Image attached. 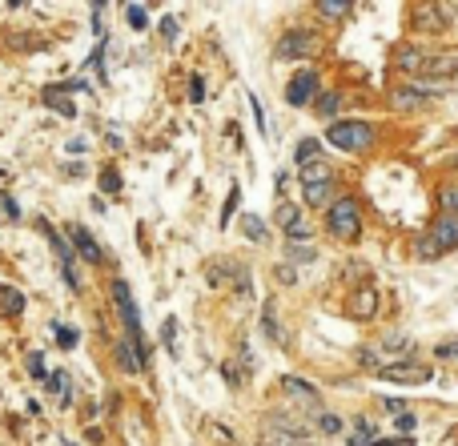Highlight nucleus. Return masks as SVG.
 Listing matches in <instances>:
<instances>
[{
    "instance_id": "c03bdc74",
    "label": "nucleus",
    "mask_w": 458,
    "mask_h": 446,
    "mask_svg": "<svg viewBox=\"0 0 458 446\" xmlns=\"http://www.w3.org/2000/svg\"><path fill=\"white\" fill-rule=\"evenodd\" d=\"M12 4H24V0H12Z\"/></svg>"
},
{
    "instance_id": "cd10ccee",
    "label": "nucleus",
    "mask_w": 458,
    "mask_h": 446,
    "mask_svg": "<svg viewBox=\"0 0 458 446\" xmlns=\"http://www.w3.org/2000/svg\"><path fill=\"white\" fill-rule=\"evenodd\" d=\"M374 443V423L370 418H358V434L350 438V446H370Z\"/></svg>"
},
{
    "instance_id": "a211bd4d",
    "label": "nucleus",
    "mask_w": 458,
    "mask_h": 446,
    "mask_svg": "<svg viewBox=\"0 0 458 446\" xmlns=\"http://www.w3.org/2000/svg\"><path fill=\"white\" fill-rule=\"evenodd\" d=\"M21 310H24V294H21V290H12V285H0V314L17 318Z\"/></svg>"
},
{
    "instance_id": "ea45409f",
    "label": "nucleus",
    "mask_w": 458,
    "mask_h": 446,
    "mask_svg": "<svg viewBox=\"0 0 458 446\" xmlns=\"http://www.w3.org/2000/svg\"><path fill=\"white\" fill-rule=\"evenodd\" d=\"M277 282H286V285H294V282H298L294 265H277Z\"/></svg>"
},
{
    "instance_id": "58836bf2",
    "label": "nucleus",
    "mask_w": 458,
    "mask_h": 446,
    "mask_svg": "<svg viewBox=\"0 0 458 446\" xmlns=\"http://www.w3.org/2000/svg\"><path fill=\"white\" fill-rule=\"evenodd\" d=\"M394 423H398V434H402V430L410 434V430H414V414H410V410H402V414H398Z\"/></svg>"
},
{
    "instance_id": "4be33fe9",
    "label": "nucleus",
    "mask_w": 458,
    "mask_h": 446,
    "mask_svg": "<svg viewBox=\"0 0 458 446\" xmlns=\"http://www.w3.org/2000/svg\"><path fill=\"white\" fill-rule=\"evenodd\" d=\"M310 181H334L330 165H326V161H310V165H301V185H310Z\"/></svg>"
},
{
    "instance_id": "39448f33",
    "label": "nucleus",
    "mask_w": 458,
    "mask_h": 446,
    "mask_svg": "<svg viewBox=\"0 0 458 446\" xmlns=\"http://www.w3.org/2000/svg\"><path fill=\"white\" fill-rule=\"evenodd\" d=\"M446 89V81H422V85H398L394 89V105L398 109H422V105H430V97H438Z\"/></svg>"
},
{
    "instance_id": "9d476101",
    "label": "nucleus",
    "mask_w": 458,
    "mask_h": 446,
    "mask_svg": "<svg viewBox=\"0 0 458 446\" xmlns=\"http://www.w3.org/2000/svg\"><path fill=\"white\" fill-rule=\"evenodd\" d=\"M426 237L438 245V254H450V250H458V217H455V213H442L435 225L426 230Z\"/></svg>"
},
{
    "instance_id": "c85d7f7f",
    "label": "nucleus",
    "mask_w": 458,
    "mask_h": 446,
    "mask_svg": "<svg viewBox=\"0 0 458 446\" xmlns=\"http://www.w3.org/2000/svg\"><path fill=\"white\" fill-rule=\"evenodd\" d=\"M161 342H165V350H177V318L161 322Z\"/></svg>"
},
{
    "instance_id": "dca6fc26",
    "label": "nucleus",
    "mask_w": 458,
    "mask_h": 446,
    "mask_svg": "<svg viewBox=\"0 0 458 446\" xmlns=\"http://www.w3.org/2000/svg\"><path fill=\"white\" fill-rule=\"evenodd\" d=\"M301 193H306V205H330L338 185L334 181H310V185H301Z\"/></svg>"
},
{
    "instance_id": "6ab92c4d",
    "label": "nucleus",
    "mask_w": 458,
    "mask_h": 446,
    "mask_svg": "<svg viewBox=\"0 0 458 446\" xmlns=\"http://www.w3.org/2000/svg\"><path fill=\"white\" fill-rule=\"evenodd\" d=\"M286 258L298 261V265H310V261L318 258V250H314V241H290V245H286Z\"/></svg>"
},
{
    "instance_id": "0eeeda50",
    "label": "nucleus",
    "mask_w": 458,
    "mask_h": 446,
    "mask_svg": "<svg viewBox=\"0 0 458 446\" xmlns=\"http://www.w3.org/2000/svg\"><path fill=\"white\" fill-rule=\"evenodd\" d=\"M450 24V12L442 0H418L414 8V32H442Z\"/></svg>"
},
{
    "instance_id": "423d86ee",
    "label": "nucleus",
    "mask_w": 458,
    "mask_h": 446,
    "mask_svg": "<svg viewBox=\"0 0 458 446\" xmlns=\"http://www.w3.org/2000/svg\"><path fill=\"white\" fill-rule=\"evenodd\" d=\"M318 97V69L314 65H306V69H298L294 77H290V85H286V101L294 105V109H301L306 101H314Z\"/></svg>"
},
{
    "instance_id": "393cba45",
    "label": "nucleus",
    "mask_w": 458,
    "mask_h": 446,
    "mask_svg": "<svg viewBox=\"0 0 458 446\" xmlns=\"http://www.w3.org/2000/svg\"><path fill=\"white\" fill-rule=\"evenodd\" d=\"M318 113L321 117H338V113H342V97L338 93H318Z\"/></svg>"
},
{
    "instance_id": "bb28decb",
    "label": "nucleus",
    "mask_w": 458,
    "mask_h": 446,
    "mask_svg": "<svg viewBox=\"0 0 458 446\" xmlns=\"http://www.w3.org/2000/svg\"><path fill=\"white\" fill-rule=\"evenodd\" d=\"M48 390H52V394H61V402H69V374H65V370L48 374Z\"/></svg>"
},
{
    "instance_id": "f704fd0d",
    "label": "nucleus",
    "mask_w": 458,
    "mask_h": 446,
    "mask_svg": "<svg viewBox=\"0 0 458 446\" xmlns=\"http://www.w3.org/2000/svg\"><path fill=\"white\" fill-rule=\"evenodd\" d=\"M57 342H61L65 350H72V346H77V330H65V326H57Z\"/></svg>"
},
{
    "instance_id": "7c9ffc66",
    "label": "nucleus",
    "mask_w": 458,
    "mask_h": 446,
    "mask_svg": "<svg viewBox=\"0 0 458 446\" xmlns=\"http://www.w3.org/2000/svg\"><path fill=\"white\" fill-rule=\"evenodd\" d=\"M318 430L321 434H342V418L338 414H318Z\"/></svg>"
},
{
    "instance_id": "7ed1b4c3",
    "label": "nucleus",
    "mask_w": 458,
    "mask_h": 446,
    "mask_svg": "<svg viewBox=\"0 0 458 446\" xmlns=\"http://www.w3.org/2000/svg\"><path fill=\"white\" fill-rule=\"evenodd\" d=\"M330 234L338 237V241H358V234H362V213H358V201H354V197L330 201Z\"/></svg>"
},
{
    "instance_id": "f03ea898",
    "label": "nucleus",
    "mask_w": 458,
    "mask_h": 446,
    "mask_svg": "<svg viewBox=\"0 0 458 446\" xmlns=\"http://www.w3.org/2000/svg\"><path fill=\"white\" fill-rule=\"evenodd\" d=\"M326 141L334 145V149H346V153H362L370 149L374 141V129H370L366 121H330V129H326Z\"/></svg>"
},
{
    "instance_id": "aec40b11",
    "label": "nucleus",
    "mask_w": 458,
    "mask_h": 446,
    "mask_svg": "<svg viewBox=\"0 0 458 446\" xmlns=\"http://www.w3.org/2000/svg\"><path fill=\"white\" fill-rule=\"evenodd\" d=\"M261 334H266L270 342H281V326H277V310H274V302L261 305Z\"/></svg>"
},
{
    "instance_id": "b1692460",
    "label": "nucleus",
    "mask_w": 458,
    "mask_h": 446,
    "mask_svg": "<svg viewBox=\"0 0 458 446\" xmlns=\"http://www.w3.org/2000/svg\"><path fill=\"white\" fill-rule=\"evenodd\" d=\"M354 8V0H318V12L326 17V21H338V17H346Z\"/></svg>"
},
{
    "instance_id": "f3484780",
    "label": "nucleus",
    "mask_w": 458,
    "mask_h": 446,
    "mask_svg": "<svg viewBox=\"0 0 458 446\" xmlns=\"http://www.w3.org/2000/svg\"><path fill=\"white\" fill-rule=\"evenodd\" d=\"M270 423L281 430V434H290V438H306L310 434V423L306 418H290V414H270Z\"/></svg>"
},
{
    "instance_id": "473e14b6",
    "label": "nucleus",
    "mask_w": 458,
    "mask_h": 446,
    "mask_svg": "<svg viewBox=\"0 0 458 446\" xmlns=\"http://www.w3.org/2000/svg\"><path fill=\"white\" fill-rule=\"evenodd\" d=\"M206 430H209V438H217L221 446H237V443H233V434H229V430H226L221 423H209Z\"/></svg>"
},
{
    "instance_id": "2eb2a0df",
    "label": "nucleus",
    "mask_w": 458,
    "mask_h": 446,
    "mask_svg": "<svg viewBox=\"0 0 458 446\" xmlns=\"http://www.w3.org/2000/svg\"><path fill=\"white\" fill-rule=\"evenodd\" d=\"M394 65H398L402 72H414V77H418L422 65H426V52H422V48H414V45H402L398 52H394Z\"/></svg>"
},
{
    "instance_id": "f257e3e1",
    "label": "nucleus",
    "mask_w": 458,
    "mask_h": 446,
    "mask_svg": "<svg viewBox=\"0 0 458 446\" xmlns=\"http://www.w3.org/2000/svg\"><path fill=\"white\" fill-rule=\"evenodd\" d=\"M113 302H117V314H121V322L129 330V342L141 350V366H149V346H145V338H141V314H137V302H133V294H129V285L117 278L113 285Z\"/></svg>"
},
{
    "instance_id": "a19ab883",
    "label": "nucleus",
    "mask_w": 458,
    "mask_h": 446,
    "mask_svg": "<svg viewBox=\"0 0 458 446\" xmlns=\"http://www.w3.org/2000/svg\"><path fill=\"white\" fill-rule=\"evenodd\" d=\"M28 370L37 378H45V358H41V354H28Z\"/></svg>"
},
{
    "instance_id": "4c0bfd02",
    "label": "nucleus",
    "mask_w": 458,
    "mask_h": 446,
    "mask_svg": "<svg viewBox=\"0 0 458 446\" xmlns=\"http://www.w3.org/2000/svg\"><path fill=\"white\" fill-rule=\"evenodd\" d=\"M161 37H165V41H177V21H173V17L161 21Z\"/></svg>"
},
{
    "instance_id": "20e7f679",
    "label": "nucleus",
    "mask_w": 458,
    "mask_h": 446,
    "mask_svg": "<svg viewBox=\"0 0 458 446\" xmlns=\"http://www.w3.org/2000/svg\"><path fill=\"white\" fill-rule=\"evenodd\" d=\"M314 52H321V37L310 32V28H290V32H281V41L274 45V57H281V61H294V57L306 61Z\"/></svg>"
},
{
    "instance_id": "37998d69",
    "label": "nucleus",
    "mask_w": 458,
    "mask_h": 446,
    "mask_svg": "<svg viewBox=\"0 0 458 446\" xmlns=\"http://www.w3.org/2000/svg\"><path fill=\"white\" fill-rule=\"evenodd\" d=\"M92 8H97V12H101V8H105V0H92Z\"/></svg>"
},
{
    "instance_id": "c9c22d12",
    "label": "nucleus",
    "mask_w": 458,
    "mask_h": 446,
    "mask_svg": "<svg viewBox=\"0 0 458 446\" xmlns=\"http://www.w3.org/2000/svg\"><path fill=\"white\" fill-rule=\"evenodd\" d=\"M125 17H129V24H133V28H145V24H149V17H145V8H137V4H133V8H129Z\"/></svg>"
},
{
    "instance_id": "72a5a7b5",
    "label": "nucleus",
    "mask_w": 458,
    "mask_h": 446,
    "mask_svg": "<svg viewBox=\"0 0 458 446\" xmlns=\"http://www.w3.org/2000/svg\"><path fill=\"white\" fill-rule=\"evenodd\" d=\"M189 97H193L197 105L206 101V81H201V77H189Z\"/></svg>"
},
{
    "instance_id": "5701e85b",
    "label": "nucleus",
    "mask_w": 458,
    "mask_h": 446,
    "mask_svg": "<svg viewBox=\"0 0 458 446\" xmlns=\"http://www.w3.org/2000/svg\"><path fill=\"white\" fill-rule=\"evenodd\" d=\"M237 225H241V234L250 237V241H261V237H266V221H261L257 213H241Z\"/></svg>"
},
{
    "instance_id": "c756f323",
    "label": "nucleus",
    "mask_w": 458,
    "mask_h": 446,
    "mask_svg": "<svg viewBox=\"0 0 458 446\" xmlns=\"http://www.w3.org/2000/svg\"><path fill=\"white\" fill-rule=\"evenodd\" d=\"M237 197H241V185H229V197H226V205H221V225H229V221H233Z\"/></svg>"
},
{
    "instance_id": "e433bc0d",
    "label": "nucleus",
    "mask_w": 458,
    "mask_h": 446,
    "mask_svg": "<svg viewBox=\"0 0 458 446\" xmlns=\"http://www.w3.org/2000/svg\"><path fill=\"white\" fill-rule=\"evenodd\" d=\"M442 205H446V213L458 217V189H446V193H442Z\"/></svg>"
},
{
    "instance_id": "4468645a",
    "label": "nucleus",
    "mask_w": 458,
    "mask_h": 446,
    "mask_svg": "<svg viewBox=\"0 0 458 446\" xmlns=\"http://www.w3.org/2000/svg\"><path fill=\"white\" fill-rule=\"evenodd\" d=\"M281 386H286V394H290V398L294 402H301V406H314V410H318V390H314V386H310V382H301V378H281Z\"/></svg>"
},
{
    "instance_id": "f8f14e48",
    "label": "nucleus",
    "mask_w": 458,
    "mask_h": 446,
    "mask_svg": "<svg viewBox=\"0 0 458 446\" xmlns=\"http://www.w3.org/2000/svg\"><path fill=\"white\" fill-rule=\"evenodd\" d=\"M418 77H426V81H455L458 77V57H426V65H422V72Z\"/></svg>"
},
{
    "instance_id": "412c9836",
    "label": "nucleus",
    "mask_w": 458,
    "mask_h": 446,
    "mask_svg": "<svg viewBox=\"0 0 458 446\" xmlns=\"http://www.w3.org/2000/svg\"><path fill=\"white\" fill-rule=\"evenodd\" d=\"M294 161L298 165H310V161H321V145L314 137H301L298 149H294Z\"/></svg>"
},
{
    "instance_id": "1a4fd4ad",
    "label": "nucleus",
    "mask_w": 458,
    "mask_h": 446,
    "mask_svg": "<svg viewBox=\"0 0 458 446\" xmlns=\"http://www.w3.org/2000/svg\"><path fill=\"white\" fill-rule=\"evenodd\" d=\"M274 221L286 230V237L290 241H310V225L301 221V213H298V205H290V201H281L274 210Z\"/></svg>"
},
{
    "instance_id": "79ce46f5",
    "label": "nucleus",
    "mask_w": 458,
    "mask_h": 446,
    "mask_svg": "<svg viewBox=\"0 0 458 446\" xmlns=\"http://www.w3.org/2000/svg\"><path fill=\"white\" fill-rule=\"evenodd\" d=\"M386 410H390V414H402L406 406H402V402H398V398H386Z\"/></svg>"
},
{
    "instance_id": "ddd939ff",
    "label": "nucleus",
    "mask_w": 458,
    "mask_h": 446,
    "mask_svg": "<svg viewBox=\"0 0 458 446\" xmlns=\"http://www.w3.org/2000/svg\"><path fill=\"white\" fill-rule=\"evenodd\" d=\"M69 237H72V245H77V254L85 261H92V265H101L105 261V254H101V245H97V237L85 230V225H72L69 230Z\"/></svg>"
},
{
    "instance_id": "2f4dec72",
    "label": "nucleus",
    "mask_w": 458,
    "mask_h": 446,
    "mask_svg": "<svg viewBox=\"0 0 458 446\" xmlns=\"http://www.w3.org/2000/svg\"><path fill=\"white\" fill-rule=\"evenodd\" d=\"M101 193H121V173H117V169H105V173H101Z\"/></svg>"
},
{
    "instance_id": "a878e982",
    "label": "nucleus",
    "mask_w": 458,
    "mask_h": 446,
    "mask_svg": "<svg viewBox=\"0 0 458 446\" xmlns=\"http://www.w3.org/2000/svg\"><path fill=\"white\" fill-rule=\"evenodd\" d=\"M45 105H52L61 117H72V113H77V105H72V101H65V97L57 93V89H45Z\"/></svg>"
},
{
    "instance_id": "6e6552de",
    "label": "nucleus",
    "mask_w": 458,
    "mask_h": 446,
    "mask_svg": "<svg viewBox=\"0 0 458 446\" xmlns=\"http://www.w3.org/2000/svg\"><path fill=\"white\" fill-rule=\"evenodd\" d=\"M378 374L386 378V382H402V386H418V382H430V366H418L410 358H402V362H386Z\"/></svg>"
},
{
    "instance_id": "9b49d317",
    "label": "nucleus",
    "mask_w": 458,
    "mask_h": 446,
    "mask_svg": "<svg viewBox=\"0 0 458 446\" xmlns=\"http://www.w3.org/2000/svg\"><path fill=\"white\" fill-rule=\"evenodd\" d=\"M374 310H378V290L374 285H358L354 294H350V302H346V314L350 318H358V322H366V318H374Z\"/></svg>"
}]
</instances>
